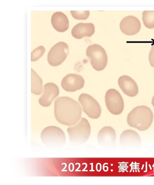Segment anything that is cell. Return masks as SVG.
<instances>
[{"label": "cell", "instance_id": "3957f363", "mask_svg": "<svg viewBox=\"0 0 154 185\" xmlns=\"http://www.w3.org/2000/svg\"><path fill=\"white\" fill-rule=\"evenodd\" d=\"M41 138L45 145L52 149L62 147L65 145L66 141L63 131L56 126H49L44 128L41 132Z\"/></svg>", "mask_w": 154, "mask_h": 185}, {"label": "cell", "instance_id": "30bf717a", "mask_svg": "<svg viewBox=\"0 0 154 185\" xmlns=\"http://www.w3.org/2000/svg\"><path fill=\"white\" fill-rule=\"evenodd\" d=\"M116 134L115 130L111 126H104L97 134L99 145L103 147H110L115 145Z\"/></svg>", "mask_w": 154, "mask_h": 185}, {"label": "cell", "instance_id": "d6986e66", "mask_svg": "<svg viewBox=\"0 0 154 185\" xmlns=\"http://www.w3.org/2000/svg\"><path fill=\"white\" fill-rule=\"evenodd\" d=\"M44 47L40 46L34 50L31 53V60L35 61L39 59L45 53Z\"/></svg>", "mask_w": 154, "mask_h": 185}, {"label": "cell", "instance_id": "8fae6325", "mask_svg": "<svg viewBox=\"0 0 154 185\" xmlns=\"http://www.w3.org/2000/svg\"><path fill=\"white\" fill-rule=\"evenodd\" d=\"M120 28L124 34L132 35L137 33L141 28L139 20L133 16H128L124 18L120 22Z\"/></svg>", "mask_w": 154, "mask_h": 185}, {"label": "cell", "instance_id": "7402d4cb", "mask_svg": "<svg viewBox=\"0 0 154 185\" xmlns=\"http://www.w3.org/2000/svg\"><path fill=\"white\" fill-rule=\"evenodd\" d=\"M152 104L154 107V95L152 97Z\"/></svg>", "mask_w": 154, "mask_h": 185}, {"label": "cell", "instance_id": "44dd1931", "mask_svg": "<svg viewBox=\"0 0 154 185\" xmlns=\"http://www.w3.org/2000/svg\"><path fill=\"white\" fill-rule=\"evenodd\" d=\"M149 59L150 65L154 67V44L152 45V46L150 51Z\"/></svg>", "mask_w": 154, "mask_h": 185}, {"label": "cell", "instance_id": "5b68a950", "mask_svg": "<svg viewBox=\"0 0 154 185\" xmlns=\"http://www.w3.org/2000/svg\"><path fill=\"white\" fill-rule=\"evenodd\" d=\"M86 55L90 58L93 68L97 71L103 70L107 63V56L105 49L101 46L94 44L89 46Z\"/></svg>", "mask_w": 154, "mask_h": 185}, {"label": "cell", "instance_id": "7c38bea8", "mask_svg": "<svg viewBox=\"0 0 154 185\" xmlns=\"http://www.w3.org/2000/svg\"><path fill=\"white\" fill-rule=\"evenodd\" d=\"M140 137L135 131L131 129L124 131L121 134L119 144L125 148H135L140 146Z\"/></svg>", "mask_w": 154, "mask_h": 185}, {"label": "cell", "instance_id": "8992f818", "mask_svg": "<svg viewBox=\"0 0 154 185\" xmlns=\"http://www.w3.org/2000/svg\"><path fill=\"white\" fill-rule=\"evenodd\" d=\"M105 99L106 106L110 113L118 115L123 112L124 107V101L117 90L114 89H109L106 93Z\"/></svg>", "mask_w": 154, "mask_h": 185}, {"label": "cell", "instance_id": "e0dca14e", "mask_svg": "<svg viewBox=\"0 0 154 185\" xmlns=\"http://www.w3.org/2000/svg\"><path fill=\"white\" fill-rule=\"evenodd\" d=\"M31 73V92L34 94L40 95L43 90L42 80L32 69Z\"/></svg>", "mask_w": 154, "mask_h": 185}, {"label": "cell", "instance_id": "4fadbf2b", "mask_svg": "<svg viewBox=\"0 0 154 185\" xmlns=\"http://www.w3.org/2000/svg\"><path fill=\"white\" fill-rule=\"evenodd\" d=\"M118 84L123 93L129 97H134L138 93L137 84L128 76L123 75L120 77L118 80Z\"/></svg>", "mask_w": 154, "mask_h": 185}, {"label": "cell", "instance_id": "ac0fdd59", "mask_svg": "<svg viewBox=\"0 0 154 185\" xmlns=\"http://www.w3.org/2000/svg\"><path fill=\"white\" fill-rule=\"evenodd\" d=\"M142 20L145 26L149 29L154 28V11H144Z\"/></svg>", "mask_w": 154, "mask_h": 185}, {"label": "cell", "instance_id": "ffe728a7", "mask_svg": "<svg viewBox=\"0 0 154 185\" xmlns=\"http://www.w3.org/2000/svg\"><path fill=\"white\" fill-rule=\"evenodd\" d=\"M70 12L72 17L77 20H86L90 14L89 11H71Z\"/></svg>", "mask_w": 154, "mask_h": 185}, {"label": "cell", "instance_id": "7a4b0ae2", "mask_svg": "<svg viewBox=\"0 0 154 185\" xmlns=\"http://www.w3.org/2000/svg\"><path fill=\"white\" fill-rule=\"evenodd\" d=\"M153 119V114L149 108L139 106L133 108L129 113L127 122L130 126L143 131L150 127Z\"/></svg>", "mask_w": 154, "mask_h": 185}, {"label": "cell", "instance_id": "2e32d148", "mask_svg": "<svg viewBox=\"0 0 154 185\" xmlns=\"http://www.w3.org/2000/svg\"><path fill=\"white\" fill-rule=\"evenodd\" d=\"M51 23L57 31L63 32L68 29L69 22L67 16L61 12H56L52 15Z\"/></svg>", "mask_w": 154, "mask_h": 185}, {"label": "cell", "instance_id": "52a82bcc", "mask_svg": "<svg viewBox=\"0 0 154 185\" xmlns=\"http://www.w3.org/2000/svg\"><path fill=\"white\" fill-rule=\"evenodd\" d=\"M78 100L81 103L85 113L90 118L97 119L101 113V107L96 100L86 93H82Z\"/></svg>", "mask_w": 154, "mask_h": 185}, {"label": "cell", "instance_id": "277c9868", "mask_svg": "<svg viewBox=\"0 0 154 185\" xmlns=\"http://www.w3.org/2000/svg\"><path fill=\"white\" fill-rule=\"evenodd\" d=\"M67 130L70 142L75 146L79 145L85 143L88 139L91 131L90 123L84 118H82L77 125L68 128Z\"/></svg>", "mask_w": 154, "mask_h": 185}, {"label": "cell", "instance_id": "ba28073f", "mask_svg": "<svg viewBox=\"0 0 154 185\" xmlns=\"http://www.w3.org/2000/svg\"><path fill=\"white\" fill-rule=\"evenodd\" d=\"M69 52L67 44L59 42L54 45L49 51L47 57L49 63L53 66L60 65L66 59Z\"/></svg>", "mask_w": 154, "mask_h": 185}, {"label": "cell", "instance_id": "5bb4252c", "mask_svg": "<svg viewBox=\"0 0 154 185\" xmlns=\"http://www.w3.org/2000/svg\"><path fill=\"white\" fill-rule=\"evenodd\" d=\"M59 93V90L56 85L53 83H47L44 85V92L39 99V103L43 106H48Z\"/></svg>", "mask_w": 154, "mask_h": 185}, {"label": "cell", "instance_id": "9a60e30c", "mask_svg": "<svg viewBox=\"0 0 154 185\" xmlns=\"http://www.w3.org/2000/svg\"><path fill=\"white\" fill-rule=\"evenodd\" d=\"M94 32L95 27L93 23H80L73 27L71 32L74 37L80 39L85 36L91 37Z\"/></svg>", "mask_w": 154, "mask_h": 185}, {"label": "cell", "instance_id": "6da1fadb", "mask_svg": "<svg viewBox=\"0 0 154 185\" xmlns=\"http://www.w3.org/2000/svg\"><path fill=\"white\" fill-rule=\"evenodd\" d=\"M82 108L79 103L72 98L62 96L55 101L54 113L60 123L69 126L76 124L81 118Z\"/></svg>", "mask_w": 154, "mask_h": 185}, {"label": "cell", "instance_id": "9c48e42d", "mask_svg": "<svg viewBox=\"0 0 154 185\" xmlns=\"http://www.w3.org/2000/svg\"><path fill=\"white\" fill-rule=\"evenodd\" d=\"M85 82V80L81 76L70 73L67 75L63 78L61 85L66 91L74 92L83 88Z\"/></svg>", "mask_w": 154, "mask_h": 185}]
</instances>
